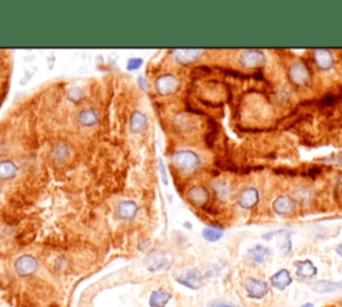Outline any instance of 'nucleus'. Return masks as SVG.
<instances>
[{
	"label": "nucleus",
	"mask_w": 342,
	"mask_h": 307,
	"mask_svg": "<svg viewBox=\"0 0 342 307\" xmlns=\"http://www.w3.org/2000/svg\"><path fill=\"white\" fill-rule=\"evenodd\" d=\"M171 164L180 174L191 175L200 168L202 159L192 150H176L171 154Z\"/></svg>",
	"instance_id": "nucleus-1"
},
{
	"label": "nucleus",
	"mask_w": 342,
	"mask_h": 307,
	"mask_svg": "<svg viewBox=\"0 0 342 307\" xmlns=\"http://www.w3.org/2000/svg\"><path fill=\"white\" fill-rule=\"evenodd\" d=\"M288 79L296 87H308L312 80V71L308 64L297 60L288 67Z\"/></svg>",
	"instance_id": "nucleus-2"
},
{
	"label": "nucleus",
	"mask_w": 342,
	"mask_h": 307,
	"mask_svg": "<svg viewBox=\"0 0 342 307\" xmlns=\"http://www.w3.org/2000/svg\"><path fill=\"white\" fill-rule=\"evenodd\" d=\"M72 156L71 146L66 141H55L50 147L48 159L56 167H63L70 162Z\"/></svg>",
	"instance_id": "nucleus-3"
},
{
	"label": "nucleus",
	"mask_w": 342,
	"mask_h": 307,
	"mask_svg": "<svg viewBox=\"0 0 342 307\" xmlns=\"http://www.w3.org/2000/svg\"><path fill=\"white\" fill-rule=\"evenodd\" d=\"M179 79L174 74L158 75L154 79V90L159 96L167 98L174 95L179 88Z\"/></svg>",
	"instance_id": "nucleus-4"
},
{
	"label": "nucleus",
	"mask_w": 342,
	"mask_h": 307,
	"mask_svg": "<svg viewBox=\"0 0 342 307\" xmlns=\"http://www.w3.org/2000/svg\"><path fill=\"white\" fill-rule=\"evenodd\" d=\"M243 289H245L247 297L254 301L266 298L270 293V286L267 285V282L257 278H247L243 283Z\"/></svg>",
	"instance_id": "nucleus-5"
},
{
	"label": "nucleus",
	"mask_w": 342,
	"mask_h": 307,
	"mask_svg": "<svg viewBox=\"0 0 342 307\" xmlns=\"http://www.w3.org/2000/svg\"><path fill=\"white\" fill-rule=\"evenodd\" d=\"M188 203L194 207H204L210 200V191L203 184H194L186 191Z\"/></svg>",
	"instance_id": "nucleus-6"
},
{
	"label": "nucleus",
	"mask_w": 342,
	"mask_h": 307,
	"mask_svg": "<svg viewBox=\"0 0 342 307\" xmlns=\"http://www.w3.org/2000/svg\"><path fill=\"white\" fill-rule=\"evenodd\" d=\"M239 64L246 70L261 68L266 64V56L262 51L246 50L239 55Z\"/></svg>",
	"instance_id": "nucleus-7"
},
{
	"label": "nucleus",
	"mask_w": 342,
	"mask_h": 307,
	"mask_svg": "<svg viewBox=\"0 0 342 307\" xmlns=\"http://www.w3.org/2000/svg\"><path fill=\"white\" fill-rule=\"evenodd\" d=\"M13 267L19 277H29L38 271L39 262L32 255H21L20 258H17Z\"/></svg>",
	"instance_id": "nucleus-8"
},
{
	"label": "nucleus",
	"mask_w": 342,
	"mask_h": 307,
	"mask_svg": "<svg viewBox=\"0 0 342 307\" xmlns=\"http://www.w3.org/2000/svg\"><path fill=\"white\" fill-rule=\"evenodd\" d=\"M237 203L243 210H253L259 203V191L255 187H245L238 194Z\"/></svg>",
	"instance_id": "nucleus-9"
},
{
	"label": "nucleus",
	"mask_w": 342,
	"mask_h": 307,
	"mask_svg": "<svg viewBox=\"0 0 342 307\" xmlns=\"http://www.w3.org/2000/svg\"><path fill=\"white\" fill-rule=\"evenodd\" d=\"M271 207H273V211H274V214H277V215H292L293 212H294V210H296V200L289 195H280L278 198L274 199V202L271 204Z\"/></svg>",
	"instance_id": "nucleus-10"
},
{
	"label": "nucleus",
	"mask_w": 342,
	"mask_h": 307,
	"mask_svg": "<svg viewBox=\"0 0 342 307\" xmlns=\"http://www.w3.org/2000/svg\"><path fill=\"white\" fill-rule=\"evenodd\" d=\"M294 270H296L297 278L302 279V281H310L317 277L318 270L316 265L310 259H302V261H297L294 263Z\"/></svg>",
	"instance_id": "nucleus-11"
},
{
	"label": "nucleus",
	"mask_w": 342,
	"mask_h": 307,
	"mask_svg": "<svg viewBox=\"0 0 342 307\" xmlns=\"http://www.w3.org/2000/svg\"><path fill=\"white\" fill-rule=\"evenodd\" d=\"M76 122L82 129H91L99 123V114L94 107H84L78 112Z\"/></svg>",
	"instance_id": "nucleus-12"
},
{
	"label": "nucleus",
	"mask_w": 342,
	"mask_h": 307,
	"mask_svg": "<svg viewBox=\"0 0 342 307\" xmlns=\"http://www.w3.org/2000/svg\"><path fill=\"white\" fill-rule=\"evenodd\" d=\"M139 206L137 202L131 199H125L119 202L115 208V214L119 219L122 220H131L138 215Z\"/></svg>",
	"instance_id": "nucleus-13"
},
{
	"label": "nucleus",
	"mask_w": 342,
	"mask_h": 307,
	"mask_svg": "<svg viewBox=\"0 0 342 307\" xmlns=\"http://www.w3.org/2000/svg\"><path fill=\"white\" fill-rule=\"evenodd\" d=\"M202 275L198 270H187L182 273L180 275L176 277V282H179L180 285H183L184 287L187 289H191V290H198L200 286H202Z\"/></svg>",
	"instance_id": "nucleus-14"
},
{
	"label": "nucleus",
	"mask_w": 342,
	"mask_h": 307,
	"mask_svg": "<svg viewBox=\"0 0 342 307\" xmlns=\"http://www.w3.org/2000/svg\"><path fill=\"white\" fill-rule=\"evenodd\" d=\"M292 274H290V271L286 270V269H281V270H278L270 277V285L278 291L286 290V289L292 285Z\"/></svg>",
	"instance_id": "nucleus-15"
},
{
	"label": "nucleus",
	"mask_w": 342,
	"mask_h": 307,
	"mask_svg": "<svg viewBox=\"0 0 342 307\" xmlns=\"http://www.w3.org/2000/svg\"><path fill=\"white\" fill-rule=\"evenodd\" d=\"M203 51L202 50H176L174 51V59L178 64L182 66H188L191 63L196 62L202 56Z\"/></svg>",
	"instance_id": "nucleus-16"
},
{
	"label": "nucleus",
	"mask_w": 342,
	"mask_h": 307,
	"mask_svg": "<svg viewBox=\"0 0 342 307\" xmlns=\"http://www.w3.org/2000/svg\"><path fill=\"white\" fill-rule=\"evenodd\" d=\"M313 59L316 66L321 71H329L334 66L333 54L328 50H316L313 51Z\"/></svg>",
	"instance_id": "nucleus-17"
},
{
	"label": "nucleus",
	"mask_w": 342,
	"mask_h": 307,
	"mask_svg": "<svg viewBox=\"0 0 342 307\" xmlns=\"http://www.w3.org/2000/svg\"><path fill=\"white\" fill-rule=\"evenodd\" d=\"M147 123H149L147 115L143 114L142 111H139V110H135L131 114V117H130V130L134 134H141L142 131H145L147 127Z\"/></svg>",
	"instance_id": "nucleus-18"
},
{
	"label": "nucleus",
	"mask_w": 342,
	"mask_h": 307,
	"mask_svg": "<svg viewBox=\"0 0 342 307\" xmlns=\"http://www.w3.org/2000/svg\"><path fill=\"white\" fill-rule=\"evenodd\" d=\"M17 174V164L11 159L0 160V182H9Z\"/></svg>",
	"instance_id": "nucleus-19"
},
{
	"label": "nucleus",
	"mask_w": 342,
	"mask_h": 307,
	"mask_svg": "<svg viewBox=\"0 0 342 307\" xmlns=\"http://www.w3.org/2000/svg\"><path fill=\"white\" fill-rule=\"evenodd\" d=\"M270 255V250L266 249L265 246L257 245L254 247L247 250L246 258L249 261H251L255 265H262L263 262L266 261V258Z\"/></svg>",
	"instance_id": "nucleus-20"
},
{
	"label": "nucleus",
	"mask_w": 342,
	"mask_h": 307,
	"mask_svg": "<svg viewBox=\"0 0 342 307\" xmlns=\"http://www.w3.org/2000/svg\"><path fill=\"white\" fill-rule=\"evenodd\" d=\"M341 282H333V281H320L312 285V290L318 293V294H328V293H334V291L341 290Z\"/></svg>",
	"instance_id": "nucleus-21"
},
{
	"label": "nucleus",
	"mask_w": 342,
	"mask_h": 307,
	"mask_svg": "<svg viewBox=\"0 0 342 307\" xmlns=\"http://www.w3.org/2000/svg\"><path fill=\"white\" fill-rule=\"evenodd\" d=\"M170 299L171 294L169 291L159 289V290H155L151 293L149 302H150L151 307H166V305L169 303Z\"/></svg>",
	"instance_id": "nucleus-22"
},
{
	"label": "nucleus",
	"mask_w": 342,
	"mask_h": 307,
	"mask_svg": "<svg viewBox=\"0 0 342 307\" xmlns=\"http://www.w3.org/2000/svg\"><path fill=\"white\" fill-rule=\"evenodd\" d=\"M223 233H225V231H223L222 228L207 226V227H204L203 230H202V237H203L204 241L214 243V242H218L222 237H223Z\"/></svg>",
	"instance_id": "nucleus-23"
},
{
	"label": "nucleus",
	"mask_w": 342,
	"mask_h": 307,
	"mask_svg": "<svg viewBox=\"0 0 342 307\" xmlns=\"http://www.w3.org/2000/svg\"><path fill=\"white\" fill-rule=\"evenodd\" d=\"M214 194L219 198V199L225 200L230 196V184L226 180H215L213 182Z\"/></svg>",
	"instance_id": "nucleus-24"
},
{
	"label": "nucleus",
	"mask_w": 342,
	"mask_h": 307,
	"mask_svg": "<svg viewBox=\"0 0 342 307\" xmlns=\"http://www.w3.org/2000/svg\"><path fill=\"white\" fill-rule=\"evenodd\" d=\"M67 96H68V100L78 103V102H80V100L83 99V96H84L83 88H80V87L70 88L68 92H67Z\"/></svg>",
	"instance_id": "nucleus-25"
},
{
	"label": "nucleus",
	"mask_w": 342,
	"mask_h": 307,
	"mask_svg": "<svg viewBox=\"0 0 342 307\" xmlns=\"http://www.w3.org/2000/svg\"><path fill=\"white\" fill-rule=\"evenodd\" d=\"M290 234L292 233L286 234L284 237V239H282V243H281V251H282L285 255H288V254L292 253V239H290Z\"/></svg>",
	"instance_id": "nucleus-26"
},
{
	"label": "nucleus",
	"mask_w": 342,
	"mask_h": 307,
	"mask_svg": "<svg viewBox=\"0 0 342 307\" xmlns=\"http://www.w3.org/2000/svg\"><path fill=\"white\" fill-rule=\"evenodd\" d=\"M166 267H169V265H167L166 259H157V261L153 262V265H150V270L153 271H158V270H163V269H166Z\"/></svg>",
	"instance_id": "nucleus-27"
},
{
	"label": "nucleus",
	"mask_w": 342,
	"mask_h": 307,
	"mask_svg": "<svg viewBox=\"0 0 342 307\" xmlns=\"http://www.w3.org/2000/svg\"><path fill=\"white\" fill-rule=\"evenodd\" d=\"M142 63L143 60L141 58L130 59L129 64H127V68H129V70H137V68H139V67L142 66Z\"/></svg>",
	"instance_id": "nucleus-28"
},
{
	"label": "nucleus",
	"mask_w": 342,
	"mask_h": 307,
	"mask_svg": "<svg viewBox=\"0 0 342 307\" xmlns=\"http://www.w3.org/2000/svg\"><path fill=\"white\" fill-rule=\"evenodd\" d=\"M288 233H292V231H289V230H276V231H271V233L263 234L262 238L265 239V241H270L271 238L274 237V235H281V234H288Z\"/></svg>",
	"instance_id": "nucleus-29"
},
{
	"label": "nucleus",
	"mask_w": 342,
	"mask_h": 307,
	"mask_svg": "<svg viewBox=\"0 0 342 307\" xmlns=\"http://www.w3.org/2000/svg\"><path fill=\"white\" fill-rule=\"evenodd\" d=\"M209 307H239V306H237V305H233V303H229V302L213 301V302H210Z\"/></svg>",
	"instance_id": "nucleus-30"
},
{
	"label": "nucleus",
	"mask_w": 342,
	"mask_h": 307,
	"mask_svg": "<svg viewBox=\"0 0 342 307\" xmlns=\"http://www.w3.org/2000/svg\"><path fill=\"white\" fill-rule=\"evenodd\" d=\"M336 253H337L340 257H342V243H340V245L336 247Z\"/></svg>",
	"instance_id": "nucleus-31"
},
{
	"label": "nucleus",
	"mask_w": 342,
	"mask_h": 307,
	"mask_svg": "<svg viewBox=\"0 0 342 307\" xmlns=\"http://www.w3.org/2000/svg\"><path fill=\"white\" fill-rule=\"evenodd\" d=\"M300 307H314V305L312 302H308V303H304V305Z\"/></svg>",
	"instance_id": "nucleus-32"
}]
</instances>
